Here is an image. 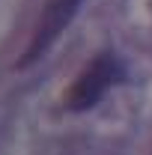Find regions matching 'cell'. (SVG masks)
<instances>
[{"mask_svg":"<svg viewBox=\"0 0 152 155\" xmlns=\"http://www.w3.org/2000/svg\"><path fill=\"white\" fill-rule=\"evenodd\" d=\"M125 81V66L122 60L116 57L114 51H101L98 57L75 78L69 96H66V107L75 110V114H84L98 104V98L104 96L111 87L122 84Z\"/></svg>","mask_w":152,"mask_h":155,"instance_id":"obj_1","label":"cell"},{"mask_svg":"<svg viewBox=\"0 0 152 155\" xmlns=\"http://www.w3.org/2000/svg\"><path fill=\"white\" fill-rule=\"evenodd\" d=\"M81 3H84V0H51V3L45 6L42 18L36 21L33 39H30L24 57L15 63V69H27V66H33L39 57H45V51H48L60 39V33L72 24V18H75L78 9H81Z\"/></svg>","mask_w":152,"mask_h":155,"instance_id":"obj_2","label":"cell"}]
</instances>
